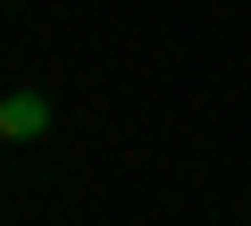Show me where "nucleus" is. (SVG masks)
<instances>
[{"instance_id":"obj_1","label":"nucleus","mask_w":251,"mask_h":226,"mask_svg":"<svg viewBox=\"0 0 251 226\" xmlns=\"http://www.w3.org/2000/svg\"><path fill=\"white\" fill-rule=\"evenodd\" d=\"M42 126H50L42 92H17V100H0V134H17V143H25V134H42Z\"/></svg>"}]
</instances>
